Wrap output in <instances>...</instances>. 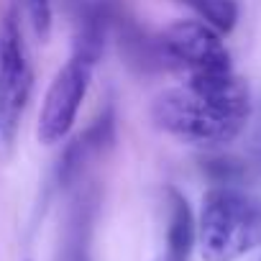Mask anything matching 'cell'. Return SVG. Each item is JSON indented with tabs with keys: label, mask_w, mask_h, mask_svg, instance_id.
<instances>
[{
	"label": "cell",
	"mask_w": 261,
	"mask_h": 261,
	"mask_svg": "<svg viewBox=\"0 0 261 261\" xmlns=\"http://www.w3.org/2000/svg\"><path fill=\"white\" fill-rule=\"evenodd\" d=\"M169 228H167V253L162 261H187L197 241V218L190 202L177 190H169Z\"/></svg>",
	"instance_id": "obj_7"
},
{
	"label": "cell",
	"mask_w": 261,
	"mask_h": 261,
	"mask_svg": "<svg viewBox=\"0 0 261 261\" xmlns=\"http://www.w3.org/2000/svg\"><path fill=\"white\" fill-rule=\"evenodd\" d=\"M18 6L29 21V26L34 29V34L46 41L51 34V23H54V11H51V0H18Z\"/></svg>",
	"instance_id": "obj_9"
},
{
	"label": "cell",
	"mask_w": 261,
	"mask_h": 261,
	"mask_svg": "<svg viewBox=\"0 0 261 261\" xmlns=\"http://www.w3.org/2000/svg\"><path fill=\"white\" fill-rule=\"evenodd\" d=\"M248 154H251V164L261 172V110H258L256 123H253V136H251V149H248Z\"/></svg>",
	"instance_id": "obj_10"
},
{
	"label": "cell",
	"mask_w": 261,
	"mask_h": 261,
	"mask_svg": "<svg viewBox=\"0 0 261 261\" xmlns=\"http://www.w3.org/2000/svg\"><path fill=\"white\" fill-rule=\"evenodd\" d=\"M34 62L18 18L11 13L0 26V146L11 149L34 95Z\"/></svg>",
	"instance_id": "obj_4"
},
{
	"label": "cell",
	"mask_w": 261,
	"mask_h": 261,
	"mask_svg": "<svg viewBox=\"0 0 261 261\" xmlns=\"http://www.w3.org/2000/svg\"><path fill=\"white\" fill-rule=\"evenodd\" d=\"M182 6H187L197 21L213 26L218 34L228 36L241 18V6L238 0H179Z\"/></svg>",
	"instance_id": "obj_8"
},
{
	"label": "cell",
	"mask_w": 261,
	"mask_h": 261,
	"mask_svg": "<svg viewBox=\"0 0 261 261\" xmlns=\"http://www.w3.org/2000/svg\"><path fill=\"white\" fill-rule=\"evenodd\" d=\"M156 54L162 69H174L185 80L233 69L223 34L197 18L177 21L156 34Z\"/></svg>",
	"instance_id": "obj_3"
},
{
	"label": "cell",
	"mask_w": 261,
	"mask_h": 261,
	"mask_svg": "<svg viewBox=\"0 0 261 261\" xmlns=\"http://www.w3.org/2000/svg\"><path fill=\"white\" fill-rule=\"evenodd\" d=\"M251 113L248 82L236 69L190 77L151 102V120L162 134L202 149L233 144L246 130Z\"/></svg>",
	"instance_id": "obj_1"
},
{
	"label": "cell",
	"mask_w": 261,
	"mask_h": 261,
	"mask_svg": "<svg viewBox=\"0 0 261 261\" xmlns=\"http://www.w3.org/2000/svg\"><path fill=\"white\" fill-rule=\"evenodd\" d=\"M97 205H100L97 190L80 185L67 210L57 261H92V233H95Z\"/></svg>",
	"instance_id": "obj_6"
},
{
	"label": "cell",
	"mask_w": 261,
	"mask_h": 261,
	"mask_svg": "<svg viewBox=\"0 0 261 261\" xmlns=\"http://www.w3.org/2000/svg\"><path fill=\"white\" fill-rule=\"evenodd\" d=\"M113 139H115V118H113V110H105L62 151L59 164H57V185L62 190L80 185L87 164L95 162L113 144Z\"/></svg>",
	"instance_id": "obj_5"
},
{
	"label": "cell",
	"mask_w": 261,
	"mask_h": 261,
	"mask_svg": "<svg viewBox=\"0 0 261 261\" xmlns=\"http://www.w3.org/2000/svg\"><path fill=\"white\" fill-rule=\"evenodd\" d=\"M202 261H238L261 246V197L238 185H215L197 213Z\"/></svg>",
	"instance_id": "obj_2"
}]
</instances>
